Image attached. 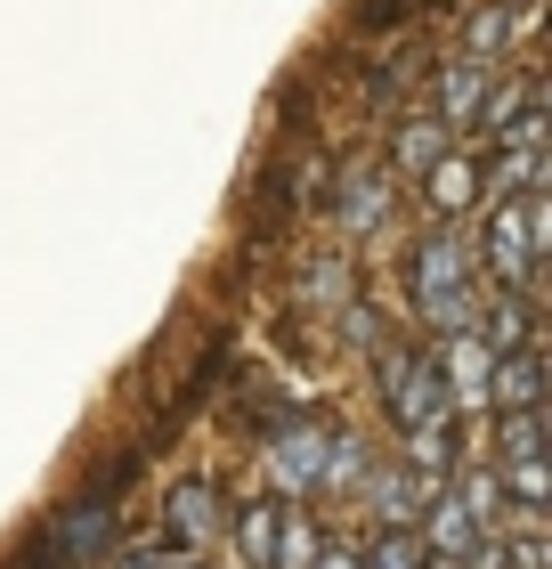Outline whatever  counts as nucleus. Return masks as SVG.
Segmentation results:
<instances>
[{
	"instance_id": "obj_1",
	"label": "nucleus",
	"mask_w": 552,
	"mask_h": 569,
	"mask_svg": "<svg viewBox=\"0 0 552 569\" xmlns=\"http://www.w3.org/2000/svg\"><path fill=\"white\" fill-rule=\"evenodd\" d=\"M407 293H414V318H423L431 333L480 318V269H471V237L463 228H431V237L407 244Z\"/></svg>"
},
{
	"instance_id": "obj_2",
	"label": "nucleus",
	"mask_w": 552,
	"mask_h": 569,
	"mask_svg": "<svg viewBox=\"0 0 552 569\" xmlns=\"http://www.w3.org/2000/svg\"><path fill=\"white\" fill-rule=\"evenodd\" d=\"M374 382H382V407L399 431H446L455 407H446V382H439V358L423 342H374Z\"/></svg>"
},
{
	"instance_id": "obj_3",
	"label": "nucleus",
	"mask_w": 552,
	"mask_h": 569,
	"mask_svg": "<svg viewBox=\"0 0 552 569\" xmlns=\"http://www.w3.org/2000/svg\"><path fill=\"white\" fill-rule=\"evenodd\" d=\"M114 546V497H98V488H82L58 521H49L33 546H24V569H82Z\"/></svg>"
},
{
	"instance_id": "obj_4",
	"label": "nucleus",
	"mask_w": 552,
	"mask_h": 569,
	"mask_svg": "<svg viewBox=\"0 0 552 569\" xmlns=\"http://www.w3.org/2000/svg\"><path fill=\"white\" fill-rule=\"evenodd\" d=\"M235 546H244L252 569H309V553H318V537L301 529V512L284 497H260L235 512Z\"/></svg>"
},
{
	"instance_id": "obj_5",
	"label": "nucleus",
	"mask_w": 552,
	"mask_h": 569,
	"mask_svg": "<svg viewBox=\"0 0 552 569\" xmlns=\"http://www.w3.org/2000/svg\"><path fill=\"white\" fill-rule=\"evenodd\" d=\"M431 358H439L446 407H455V416H488V391H495V350L480 342V326H446Z\"/></svg>"
},
{
	"instance_id": "obj_6",
	"label": "nucleus",
	"mask_w": 552,
	"mask_h": 569,
	"mask_svg": "<svg viewBox=\"0 0 552 569\" xmlns=\"http://www.w3.org/2000/svg\"><path fill=\"white\" fill-rule=\"evenodd\" d=\"M163 529H171V553H203L212 537L228 529V497L212 480H171V497H163Z\"/></svg>"
},
{
	"instance_id": "obj_7",
	"label": "nucleus",
	"mask_w": 552,
	"mask_h": 569,
	"mask_svg": "<svg viewBox=\"0 0 552 569\" xmlns=\"http://www.w3.org/2000/svg\"><path fill=\"white\" fill-rule=\"evenodd\" d=\"M260 456H269V480L293 488V497H318V488H325V423H301V416L277 423Z\"/></svg>"
},
{
	"instance_id": "obj_8",
	"label": "nucleus",
	"mask_w": 552,
	"mask_h": 569,
	"mask_svg": "<svg viewBox=\"0 0 552 569\" xmlns=\"http://www.w3.org/2000/svg\"><path fill=\"white\" fill-rule=\"evenodd\" d=\"M488 90H495V66H480V58H446V66H439V107H431V114H439L455 139H471V131H480Z\"/></svg>"
},
{
	"instance_id": "obj_9",
	"label": "nucleus",
	"mask_w": 552,
	"mask_h": 569,
	"mask_svg": "<svg viewBox=\"0 0 552 569\" xmlns=\"http://www.w3.org/2000/svg\"><path fill=\"white\" fill-rule=\"evenodd\" d=\"M390 220V179L374 171V163H350V171H341L333 179V228H341V237H374V228Z\"/></svg>"
},
{
	"instance_id": "obj_10",
	"label": "nucleus",
	"mask_w": 552,
	"mask_h": 569,
	"mask_svg": "<svg viewBox=\"0 0 552 569\" xmlns=\"http://www.w3.org/2000/svg\"><path fill=\"white\" fill-rule=\"evenodd\" d=\"M423 188H431V212H439V228H455V220L471 212V203L488 196V188H480V154H471V147H446L439 163L423 171Z\"/></svg>"
},
{
	"instance_id": "obj_11",
	"label": "nucleus",
	"mask_w": 552,
	"mask_h": 569,
	"mask_svg": "<svg viewBox=\"0 0 552 569\" xmlns=\"http://www.w3.org/2000/svg\"><path fill=\"white\" fill-rule=\"evenodd\" d=\"M446 147H455V131H446L431 107H414V114H399V131H390V163H399V179H423Z\"/></svg>"
},
{
	"instance_id": "obj_12",
	"label": "nucleus",
	"mask_w": 552,
	"mask_h": 569,
	"mask_svg": "<svg viewBox=\"0 0 552 569\" xmlns=\"http://www.w3.org/2000/svg\"><path fill=\"white\" fill-rule=\"evenodd\" d=\"M512 407H544V358L529 350H495V391H488V416H512Z\"/></svg>"
},
{
	"instance_id": "obj_13",
	"label": "nucleus",
	"mask_w": 552,
	"mask_h": 569,
	"mask_svg": "<svg viewBox=\"0 0 552 569\" xmlns=\"http://www.w3.org/2000/svg\"><path fill=\"white\" fill-rule=\"evenodd\" d=\"M512 33H529V24H520V9H504V0H480V9L463 17V33H455V58L495 66V58L512 49Z\"/></svg>"
},
{
	"instance_id": "obj_14",
	"label": "nucleus",
	"mask_w": 552,
	"mask_h": 569,
	"mask_svg": "<svg viewBox=\"0 0 552 569\" xmlns=\"http://www.w3.org/2000/svg\"><path fill=\"white\" fill-rule=\"evenodd\" d=\"M358 488L374 497V512H382L390 529H414V512H423V480H414L407 463H399V472H365Z\"/></svg>"
},
{
	"instance_id": "obj_15",
	"label": "nucleus",
	"mask_w": 552,
	"mask_h": 569,
	"mask_svg": "<svg viewBox=\"0 0 552 569\" xmlns=\"http://www.w3.org/2000/svg\"><path fill=\"white\" fill-rule=\"evenodd\" d=\"M358 569H431V553H423V537H414V529H374V537H365V546H358Z\"/></svg>"
},
{
	"instance_id": "obj_16",
	"label": "nucleus",
	"mask_w": 552,
	"mask_h": 569,
	"mask_svg": "<svg viewBox=\"0 0 552 569\" xmlns=\"http://www.w3.org/2000/svg\"><path fill=\"white\" fill-rule=\"evenodd\" d=\"M374 472V456H365V439H350V431H325V488H341V497H350V488Z\"/></svg>"
},
{
	"instance_id": "obj_17",
	"label": "nucleus",
	"mask_w": 552,
	"mask_h": 569,
	"mask_svg": "<svg viewBox=\"0 0 552 569\" xmlns=\"http://www.w3.org/2000/svg\"><path fill=\"white\" fill-rule=\"evenodd\" d=\"M309 569H358V546H350V537H325V546L309 553Z\"/></svg>"
},
{
	"instance_id": "obj_18",
	"label": "nucleus",
	"mask_w": 552,
	"mask_h": 569,
	"mask_svg": "<svg viewBox=\"0 0 552 569\" xmlns=\"http://www.w3.org/2000/svg\"><path fill=\"white\" fill-rule=\"evenodd\" d=\"M171 561H179V553L163 546V537H154V546H139V553H122L114 569H171Z\"/></svg>"
},
{
	"instance_id": "obj_19",
	"label": "nucleus",
	"mask_w": 552,
	"mask_h": 569,
	"mask_svg": "<svg viewBox=\"0 0 552 569\" xmlns=\"http://www.w3.org/2000/svg\"><path fill=\"white\" fill-rule=\"evenodd\" d=\"M504 9H520V24H536V9H544V0H504Z\"/></svg>"
},
{
	"instance_id": "obj_20",
	"label": "nucleus",
	"mask_w": 552,
	"mask_h": 569,
	"mask_svg": "<svg viewBox=\"0 0 552 569\" xmlns=\"http://www.w3.org/2000/svg\"><path fill=\"white\" fill-rule=\"evenodd\" d=\"M171 569H195V561H188V553H179V561H171Z\"/></svg>"
}]
</instances>
